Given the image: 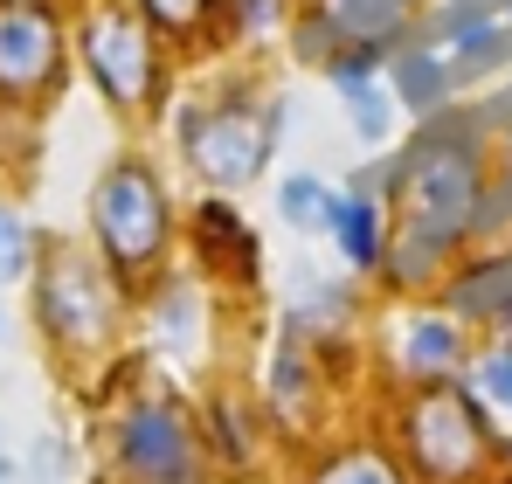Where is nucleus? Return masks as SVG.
Segmentation results:
<instances>
[{"instance_id":"1","label":"nucleus","mask_w":512,"mask_h":484,"mask_svg":"<svg viewBox=\"0 0 512 484\" xmlns=\"http://www.w3.org/2000/svg\"><path fill=\"white\" fill-rule=\"evenodd\" d=\"M492 173H485V132L464 125L457 111H429V125L409 139V153L388 173V277L395 284H429L457 242L485 229Z\"/></svg>"},{"instance_id":"2","label":"nucleus","mask_w":512,"mask_h":484,"mask_svg":"<svg viewBox=\"0 0 512 484\" xmlns=\"http://www.w3.org/2000/svg\"><path fill=\"white\" fill-rule=\"evenodd\" d=\"M284 139V104H270L256 83H222L201 104H180V160L201 187L236 194L270 166Z\"/></svg>"},{"instance_id":"3","label":"nucleus","mask_w":512,"mask_h":484,"mask_svg":"<svg viewBox=\"0 0 512 484\" xmlns=\"http://www.w3.org/2000/svg\"><path fill=\"white\" fill-rule=\"evenodd\" d=\"M90 236H97V256L132 284L146 277L173 242V208L167 187L146 160H111L104 180L90 187Z\"/></svg>"},{"instance_id":"4","label":"nucleus","mask_w":512,"mask_h":484,"mask_svg":"<svg viewBox=\"0 0 512 484\" xmlns=\"http://www.w3.org/2000/svg\"><path fill=\"white\" fill-rule=\"evenodd\" d=\"M402 443L416 457V471L436 484H464L485 457H492V436H485V402L457 381H423L409 408H402Z\"/></svg>"},{"instance_id":"5","label":"nucleus","mask_w":512,"mask_h":484,"mask_svg":"<svg viewBox=\"0 0 512 484\" xmlns=\"http://www.w3.org/2000/svg\"><path fill=\"white\" fill-rule=\"evenodd\" d=\"M153 35H160V28H153L139 7H125V0H97L84 14V28H77L90 83H97L118 111H146V104L160 97V83H167Z\"/></svg>"},{"instance_id":"6","label":"nucleus","mask_w":512,"mask_h":484,"mask_svg":"<svg viewBox=\"0 0 512 484\" xmlns=\"http://www.w3.org/2000/svg\"><path fill=\"white\" fill-rule=\"evenodd\" d=\"M118 305H125V277L111 263H90L70 242L42 256V325L56 346H104L118 332Z\"/></svg>"},{"instance_id":"7","label":"nucleus","mask_w":512,"mask_h":484,"mask_svg":"<svg viewBox=\"0 0 512 484\" xmlns=\"http://www.w3.org/2000/svg\"><path fill=\"white\" fill-rule=\"evenodd\" d=\"M118 464L139 484H194V436L173 402H132L118 422Z\"/></svg>"},{"instance_id":"8","label":"nucleus","mask_w":512,"mask_h":484,"mask_svg":"<svg viewBox=\"0 0 512 484\" xmlns=\"http://www.w3.org/2000/svg\"><path fill=\"white\" fill-rule=\"evenodd\" d=\"M388 173L381 166H360L353 173V187L333 194V215H326V236L340 249V263L353 277H367V270H388V242H395V222H388Z\"/></svg>"},{"instance_id":"9","label":"nucleus","mask_w":512,"mask_h":484,"mask_svg":"<svg viewBox=\"0 0 512 484\" xmlns=\"http://www.w3.org/2000/svg\"><path fill=\"white\" fill-rule=\"evenodd\" d=\"M63 63V28L49 7H0V90H42Z\"/></svg>"},{"instance_id":"10","label":"nucleus","mask_w":512,"mask_h":484,"mask_svg":"<svg viewBox=\"0 0 512 484\" xmlns=\"http://www.w3.org/2000/svg\"><path fill=\"white\" fill-rule=\"evenodd\" d=\"M388 360L409 381H450L464 367V325H457V312H402L388 325Z\"/></svg>"},{"instance_id":"11","label":"nucleus","mask_w":512,"mask_h":484,"mask_svg":"<svg viewBox=\"0 0 512 484\" xmlns=\"http://www.w3.org/2000/svg\"><path fill=\"white\" fill-rule=\"evenodd\" d=\"M194 256H201V270L222 277V284H256V270H263L256 229L222 201V194L194 208Z\"/></svg>"},{"instance_id":"12","label":"nucleus","mask_w":512,"mask_h":484,"mask_svg":"<svg viewBox=\"0 0 512 484\" xmlns=\"http://www.w3.org/2000/svg\"><path fill=\"white\" fill-rule=\"evenodd\" d=\"M416 7L423 0H305V14L333 35V42H374V49H395L409 28H416Z\"/></svg>"},{"instance_id":"13","label":"nucleus","mask_w":512,"mask_h":484,"mask_svg":"<svg viewBox=\"0 0 512 484\" xmlns=\"http://www.w3.org/2000/svg\"><path fill=\"white\" fill-rule=\"evenodd\" d=\"M450 312H457V319H485V325L506 332L512 325V256L471 263V270L450 284Z\"/></svg>"},{"instance_id":"14","label":"nucleus","mask_w":512,"mask_h":484,"mask_svg":"<svg viewBox=\"0 0 512 484\" xmlns=\"http://www.w3.org/2000/svg\"><path fill=\"white\" fill-rule=\"evenodd\" d=\"M153 339L167 353H194L201 346V291L187 277H160V291H153Z\"/></svg>"},{"instance_id":"15","label":"nucleus","mask_w":512,"mask_h":484,"mask_svg":"<svg viewBox=\"0 0 512 484\" xmlns=\"http://www.w3.org/2000/svg\"><path fill=\"white\" fill-rule=\"evenodd\" d=\"M333 194H340V187H326L319 173H284V180H277V215H284V229L319 236L326 215H333Z\"/></svg>"},{"instance_id":"16","label":"nucleus","mask_w":512,"mask_h":484,"mask_svg":"<svg viewBox=\"0 0 512 484\" xmlns=\"http://www.w3.org/2000/svg\"><path fill=\"white\" fill-rule=\"evenodd\" d=\"M346 104V132L360 139V146H388L395 139V90L388 83H367V90H353V97H340Z\"/></svg>"},{"instance_id":"17","label":"nucleus","mask_w":512,"mask_h":484,"mask_svg":"<svg viewBox=\"0 0 512 484\" xmlns=\"http://www.w3.org/2000/svg\"><path fill=\"white\" fill-rule=\"evenodd\" d=\"M139 14L173 42H194V35H208L222 21V0H139Z\"/></svg>"},{"instance_id":"18","label":"nucleus","mask_w":512,"mask_h":484,"mask_svg":"<svg viewBox=\"0 0 512 484\" xmlns=\"http://www.w3.org/2000/svg\"><path fill=\"white\" fill-rule=\"evenodd\" d=\"M464 388H471L485 408L512 415V339H506V332H499V339H492V346L471 360V381H464Z\"/></svg>"},{"instance_id":"19","label":"nucleus","mask_w":512,"mask_h":484,"mask_svg":"<svg viewBox=\"0 0 512 484\" xmlns=\"http://www.w3.org/2000/svg\"><path fill=\"white\" fill-rule=\"evenodd\" d=\"M312 484H409V478H402L395 457H381V450H340V457L319 464Z\"/></svg>"},{"instance_id":"20","label":"nucleus","mask_w":512,"mask_h":484,"mask_svg":"<svg viewBox=\"0 0 512 484\" xmlns=\"http://www.w3.org/2000/svg\"><path fill=\"white\" fill-rule=\"evenodd\" d=\"M222 21H229L236 42H256V35H270L284 21V0H222Z\"/></svg>"},{"instance_id":"21","label":"nucleus","mask_w":512,"mask_h":484,"mask_svg":"<svg viewBox=\"0 0 512 484\" xmlns=\"http://www.w3.org/2000/svg\"><path fill=\"white\" fill-rule=\"evenodd\" d=\"M28 256H35V242H28V222H21L14 208H0V284H14V277L28 270Z\"/></svg>"},{"instance_id":"22","label":"nucleus","mask_w":512,"mask_h":484,"mask_svg":"<svg viewBox=\"0 0 512 484\" xmlns=\"http://www.w3.org/2000/svg\"><path fill=\"white\" fill-rule=\"evenodd\" d=\"M70 443H42V478H70Z\"/></svg>"},{"instance_id":"23","label":"nucleus","mask_w":512,"mask_h":484,"mask_svg":"<svg viewBox=\"0 0 512 484\" xmlns=\"http://www.w3.org/2000/svg\"><path fill=\"white\" fill-rule=\"evenodd\" d=\"M0 484H21V471H14V464H0Z\"/></svg>"},{"instance_id":"24","label":"nucleus","mask_w":512,"mask_h":484,"mask_svg":"<svg viewBox=\"0 0 512 484\" xmlns=\"http://www.w3.org/2000/svg\"><path fill=\"white\" fill-rule=\"evenodd\" d=\"M0 339H7V319H0Z\"/></svg>"}]
</instances>
